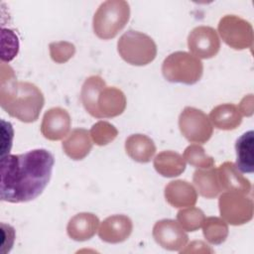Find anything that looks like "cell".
Wrapping results in <instances>:
<instances>
[{
    "mask_svg": "<svg viewBox=\"0 0 254 254\" xmlns=\"http://www.w3.org/2000/svg\"><path fill=\"white\" fill-rule=\"evenodd\" d=\"M117 51L120 57L132 65H146L157 56V46L148 35L129 30L117 42Z\"/></svg>",
    "mask_w": 254,
    "mask_h": 254,
    "instance_id": "obj_5",
    "label": "cell"
},
{
    "mask_svg": "<svg viewBox=\"0 0 254 254\" xmlns=\"http://www.w3.org/2000/svg\"><path fill=\"white\" fill-rule=\"evenodd\" d=\"M183 136L191 143H205L212 135L213 127L209 118L193 107H186L179 117Z\"/></svg>",
    "mask_w": 254,
    "mask_h": 254,
    "instance_id": "obj_7",
    "label": "cell"
},
{
    "mask_svg": "<svg viewBox=\"0 0 254 254\" xmlns=\"http://www.w3.org/2000/svg\"><path fill=\"white\" fill-rule=\"evenodd\" d=\"M217 175L221 191H239L249 192L251 185L248 180L244 179L234 164L226 162L217 169Z\"/></svg>",
    "mask_w": 254,
    "mask_h": 254,
    "instance_id": "obj_16",
    "label": "cell"
},
{
    "mask_svg": "<svg viewBox=\"0 0 254 254\" xmlns=\"http://www.w3.org/2000/svg\"><path fill=\"white\" fill-rule=\"evenodd\" d=\"M70 124L68 112L61 107H54L45 113L41 125V133L49 140L58 141L67 135Z\"/></svg>",
    "mask_w": 254,
    "mask_h": 254,
    "instance_id": "obj_12",
    "label": "cell"
},
{
    "mask_svg": "<svg viewBox=\"0 0 254 254\" xmlns=\"http://www.w3.org/2000/svg\"><path fill=\"white\" fill-rule=\"evenodd\" d=\"M203 235L208 242L220 244L225 241L228 234L226 223L217 217H208L203 221Z\"/></svg>",
    "mask_w": 254,
    "mask_h": 254,
    "instance_id": "obj_23",
    "label": "cell"
},
{
    "mask_svg": "<svg viewBox=\"0 0 254 254\" xmlns=\"http://www.w3.org/2000/svg\"><path fill=\"white\" fill-rule=\"evenodd\" d=\"M80 99L85 110L96 118L118 116L126 107L124 93L114 86H106L98 75L86 78L81 87Z\"/></svg>",
    "mask_w": 254,
    "mask_h": 254,
    "instance_id": "obj_3",
    "label": "cell"
},
{
    "mask_svg": "<svg viewBox=\"0 0 254 254\" xmlns=\"http://www.w3.org/2000/svg\"><path fill=\"white\" fill-rule=\"evenodd\" d=\"M92 147L89 132L82 128H76L63 142L64 153L72 160H82L86 157Z\"/></svg>",
    "mask_w": 254,
    "mask_h": 254,
    "instance_id": "obj_17",
    "label": "cell"
},
{
    "mask_svg": "<svg viewBox=\"0 0 254 254\" xmlns=\"http://www.w3.org/2000/svg\"><path fill=\"white\" fill-rule=\"evenodd\" d=\"M130 17V6L122 0H108L96 10L92 26L94 34L102 40L114 38L127 24Z\"/></svg>",
    "mask_w": 254,
    "mask_h": 254,
    "instance_id": "obj_4",
    "label": "cell"
},
{
    "mask_svg": "<svg viewBox=\"0 0 254 254\" xmlns=\"http://www.w3.org/2000/svg\"><path fill=\"white\" fill-rule=\"evenodd\" d=\"M1 132H2V145H1V157L9 155V152L12 147L14 130L10 122L1 120Z\"/></svg>",
    "mask_w": 254,
    "mask_h": 254,
    "instance_id": "obj_28",
    "label": "cell"
},
{
    "mask_svg": "<svg viewBox=\"0 0 254 254\" xmlns=\"http://www.w3.org/2000/svg\"><path fill=\"white\" fill-rule=\"evenodd\" d=\"M192 180L198 192L206 198L215 197L221 191L217 169L197 170L194 172Z\"/></svg>",
    "mask_w": 254,
    "mask_h": 254,
    "instance_id": "obj_22",
    "label": "cell"
},
{
    "mask_svg": "<svg viewBox=\"0 0 254 254\" xmlns=\"http://www.w3.org/2000/svg\"><path fill=\"white\" fill-rule=\"evenodd\" d=\"M253 131L243 133L235 143L236 150V169L243 174H252L254 171L253 154Z\"/></svg>",
    "mask_w": 254,
    "mask_h": 254,
    "instance_id": "obj_18",
    "label": "cell"
},
{
    "mask_svg": "<svg viewBox=\"0 0 254 254\" xmlns=\"http://www.w3.org/2000/svg\"><path fill=\"white\" fill-rule=\"evenodd\" d=\"M126 153L132 160L139 163H148L156 152V147L149 137L142 134H134L126 139Z\"/></svg>",
    "mask_w": 254,
    "mask_h": 254,
    "instance_id": "obj_19",
    "label": "cell"
},
{
    "mask_svg": "<svg viewBox=\"0 0 254 254\" xmlns=\"http://www.w3.org/2000/svg\"><path fill=\"white\" fill-rule=\"evenodd\" d=\"M55 164L46 149L1 157V199L12 203L37 198L48 186Z\"/></svg>",
    "mask_w": 254,
    "mask_h": 254,
    "instance_id": "obj_1",
    "label": "cell"
},
{
    "mask_svg": "<svg viewBox=\"0 0 254 254\" xmlns=\"http://www.w3.org/2000/svg\"><path fill=\"white\" fill-rule=\"evenodd\" d=\"M239 191H225L219 197V211L225 221L239 225L249 221L253 215V202Z\"/></svg>",
    "mask_w": 254,
    "mask_h": 254,
    "instance_id": "obj_8",
    "label": "cell"
},
{
    "mask_svg": "<svg viewBox=\"0 0 254 254\" xmlns=\"http://www.w3.org/2000/svg\"><path fill=\"white\" fill-rule=\"evenodd\" d=\"M132 221L126 215L116 214L107 217L98 231L101 240L108 243H118L126 240L132 232Z\"/></svg>",
    "mask_w": 254,
    "mask_h": 254,
    "instance_id": "obj_13",
    "label": "cell"
},
{
    "mask_svg": "<svg viewBox=\"0 0 254 254\" xmlns=\"http://www.w3.org/2000/svg\"><path fill=\"white\" fill-rule=\"evenodd\" d=\"M218 31L222 40L236 50L246 49L252 46V27L243 19L227 15L218 24Z\"/></svg>",
    "mask_w": 254,
    "mask_h": 254,
    "instance_id": "obj_9",
    "label": "cell"
},
{
    "mask_svg": "<svg viewBox=\"0 0 254 254\" xmlns=\"http://www.w3.org/2000/svg\"><path fill=\"white\" fill-rule=\"evenodd\" d=\"M98 224L99 220L93 213H78L68 221L67 234L73 240L84 241L95 234Z\"/></svg>",
    "mask_w": 254,
    "mask_h": 254,
    "instance_id": "obj_15",
    "label": "cell"
},
{
    "mask_svg": "<svg viewBox=\"0 0 254 254\" xmlns=\"http://www.w3.org/2000/svg\"><path fill=\"white\" fill-rule=\"evenodd\" d=\"M213 125L222 130L235 129L242 121L240 110L234 104H221L213 108L209 115Z\"/></svg>",
    "mask_w": 254,
    "mask_h": 254,
    "instance_id": "obj_20",
    "label": "cell"
},
{
    "mask_svg": "<svg viewBox=\"0 0 254 254\" xmlns=\"http://www.w3.org/2000/svg\"><path fill=\"white\" fill-rule=\"evenodd\" d=\"M203 71L199 59L187 52H175L167 57L162 65L164 77L170 82L194 84Z\"/></svg>",
    "mask_w": 254,
    "mask_h": 254,
    "instance_id": "obj_6",
    "label": "cell"
},
{
    "mask_svg": "<svg viewBox=\"0 0 254 254\" xmlns=\"http://www.w3.org/2000/svg\"><path fill=\"white\" fill-rule=\"evenodd\" d=\"M184 159L187 160L189 164L196 168L208 169L213 167V160L211 157H208L202 147L197 144L190 145L184 153Z\"/></svg>",
    "mask_w": 254,
    "mask_h": 254,
    "instance_id": "obj_25",
    "label": "cell"
},
{
    "mask_svg": "<svg viewBox=\"0 0 254 254\" xmlns=\"http://www.w3.org/2000/svg\"><path fill=\"white\" fill-rule=\"evenodd\" d=\"M156 171L164 177H176L186 169L184 157L173 151H164L154 160Z\"/></svg>",
    "mask_w": 254,
    "mask_h": 254,
    "instance_id": "obj_21",
    "label": "cell"
},
{
    "mask_svg": "<svg viewBox=\"0 0 254 254\" xmlns=\"http://www.w3.org/2000/svg\"><path fill=\"white\" fill-rule=\"evenodd\" d=\"M90 135L96 145L103 146L114 140V138L117 136V130L113 125L100 121L92 126Z\"/></svg>",
    "mask_w": 254,
    "mask_h": 254,
    "instance_id": "obj_26",
    "label": "cell"
},
{
    "mask_svg": "<svg viewBox=\"0 0 254 254\" xmlns=\"http://www.w3.org/2000/svg\"><path fill=\"white\" fill-rule=\"evenodd\" d=\"M44 103V95L35 84L17 81L14 74L8 79L1 78L0 104L10 116L25 123L34 122L39 118Z\"/></svg>",
    "mask_w": 254,
    "mask_h": 254,
    "instance_id": "obj_2",
    "label": "cell"
},
{
    "mask_svg": "<svg viewBox=\"0 0 254 254\" xmlns=\"http://www.w3.org/2000/svg\"><path fill=\"white\" fill-rule=\"evenodd\" d=\"M50 51L55 62L64 63L74 54V46L66 42L53 43L50 45Z\"/></svg>",
    "mask_w": 254,
    "mask_h": 254,
    "instance_id": "obj_27",
    "label": "cell"
},
{
    "mask_svg": "<svg viewBox=\"0 0 254 254\" xmlns=\"http://www.w3.org/2000/svg\"><path fill=\"white\" fill-rule=\"evenodd\" d=\"M177 219L184 230L195 231L202 225L205 216L199 208L190 206L189 208L180 210L178 212Z\"/></svg>",
    "mask_w": 254,
    "mask_h": 254,
    "instance_id": "obj_24",
    "label": "cell"
},
{
    "mask_svg": "<svg viewBox=\"0 0 254 254\" xmlns=\"http://www.w3.org/2000/svg\"><path fill=\"white\" fill-rule=\"evenodd\" d=\"M153 236L159 245L172 251H181L189 240L184 228L172 219L157 221L153 227Z\"/></svg>",
    "mask_w": 254,
    "mask_h": 254,
    "instance_id": "obj_11",
    "label": "cell"
},
{
    "mask_svg": "<svg viewBox=\"0 0 254 254\" xmlns=\"http://www.w3.org/2000/svg\"><path fill=\"white\" fill-rule=\"evenodd\" d=\"M188 46L191 54L197 59H210L219 52L220 41L213 28L199 26L189 34Z\"/></svg>",
    "mask_w": 254,
    "mask_h": 254,
    "instance_id": "obj_10",
    "label": "cell"
},
{
    "mask_svg": "<svg viewBox=\"0 0 254 254\" xmlns=\"http://www.w3.org/2000/svg\"><path fill=\"white\" fill-rule=\"evenodd\" d=\"M166 200L174 207H190L196 202V191L186 181L171 182L165 189Z\"/></svg>",
    "mask_w": 254,
    "mask_h": 254,
    "instance_id": "obj_14",
    "label": "cell"
}]
</instances>
